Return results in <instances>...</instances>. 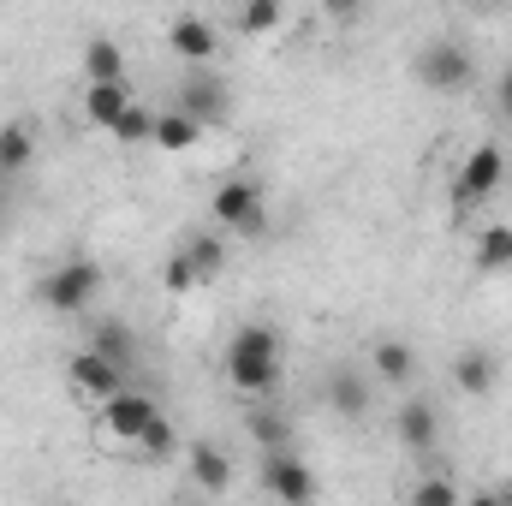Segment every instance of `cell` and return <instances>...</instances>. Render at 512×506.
<instances>
[{"mask_svg": "<svg viewBox=\"0 0 512 506\" xmlns=\"http://www.w3.org/2000/svg\"><path fill=\"white\" fill-rule=\"evenodd\" d=\"M66 381H72V387H78L84 399H96V405H108L114 393H126V387H131L126 370H114V364H108L102 352H90V346H84V352H78V358L66 364Z\"/></svg>", "mask_w": 512, "mask_h": 506, "instance_id": "52a82bcc", "label": "cell"}, {"mask_svg": "<svg viewBox=\"0 0 512 506\" xmlns=\"http://www.w3.org/2000/svg\"><path fill=\"white\" fill-rule=\"evenodd\" d=\"M90 352H102L114 370H126L131 376V328L126 322H102V328L90 334Z\"/></svg>", "mask_w": 512, "mask_h": 506, "instance_id": "44dd1931", "label": "cell"}, {"mask_svg": "<svg viewBox=\"0 0 512 506\" xmlns=\"http://www.w3.org/2000/svg\"><path fill=\"white\" fill-rule=\"evenodd\" d=\"M477 78V54L465 48V42H429V48H417V84H429V90H441V96H459L465 84Z\"/></svg>", "mask_w": 512, "mask_h": 506, "instance_id": "3957f363", "label": "cell"}, {"mask_svg": "<svg viewBox=\"0 0 512 506\" xmlns=\"http://www.w3.org/2000/svg\"><path fill=\"white\" fill-rule=\"evenodd\" d=\"M126 108H131V90H126V84H90V90H84V120H90V126L114 131Z\"/></svg>", "mask_w": 512, "mask_h": 506, "instance_id": "4fadbf2b", "label": "cell"}, {"mask_svg": "<svg viewBox=\"0 0 512 506\" xmlns=\"http://www.w3.org/2000/svg\"><path fill=\"white\" fill-rule=\"evenodd\" d=\"M495 376H501V364L483 352V346H471V352H459V364H453V381H459V393H489L495 387Z\"/></svg>", "mask_w": 512, "mask_h": 506, "instance_id": "9a60e30c", "label": "cell"}, {"mask_svg": "<svg viewBox=\"0 0 512 506\" xmlns=\"http://www.w3.org/2000/svg\"><path fill=\"white\" fill-rule=\"evenodd\" d=\"M245 429H251V441H262L268 453H280V447H286V435H292V429H286V417H280V411H268V405H251Z\"/></svg>", "mask_w": 512, "mask_h": 506, "instance_id": "603a6c76", "label": "cell"}, {"mask_svg": "<svg viewBox=\"0 0 512 506\" xmlns=\"http://www.w3.org/2000/svg\"><path fill=\"white\" fill-rule=\"evenodd\" d=\"M465 506H507V501H501V495H471Z\"/></svg>", "mask_w": 512, "mask_h": 506, "instance_id": "f546056e", "label": "cell"}, {"mask_svg": "<svg viewBox=\"0 0 512 506\" xmlns=\"http://www.w3.org/2000/svg\"><path fill=\"white\" fill-rule=\"evenodd\" d=\"M173 108L185 114V120H197V126H209V120H221V108H227V84L209 72V66H197L185 84H179V96H173Z\"/></svg>", "mask_w": 512, "mask_h": 506, "instance_id": "30bf717a", "label": "cell"}, {"mask_svg": "<svg viewBox=\"0 0 512 506\" xmlns=\"http://www.w3.org/2000/svg\"><path fill=\"white\" fill-rule=\"evenodd\" d=\"M328 405L340 417H364L370 411V381H358L352 370H328Z\"/></svg>", "mask_w": 512, "mask_h": 506, "instance_id": "e0dca14e", "label": "cell"}, {"mask_svg": "<svg viewBox=\"0 0 512 506\" xmlns=\"http://www.w3.org/2000/svg\"><path fill=\"white\" fill-rule=\"evenodd\" d=\"M155 417H161V411H155V399H149V393H137V387L114 393V399L102 405V429H108L114 441H131V447L143 441V429H149Z\"/></svg>", "mask_w": 512, "mask_h": 506, "instance_id": "ba28073f", "label": "cell"}, {"mask_svg": "<svg viewBox=\"0 0 512 506\" xmlns=\"http://www.w3.org/2000/svg\"><path fill=\"white\" fill-rule=\"evenodd\" d=\"M477 268L483 274H507L512 268V227L507 221H495V227L477 233Z\"/></svg>", "mask_w": 512, "mask_h": 506, "instance_id": "ac0fdd59", "label": "cell"}, {"mask_svg": "<svg viewBox=\"0 0 512 506\" xmlns=\"http://www.w3.org/2000/svg\"><path fill=\"white\" fill-rule=\"evenodd\" d=\"M149 137H155V114L131 102L126 114H120V126H114V143H149Z\"/></svg>", "mask_w": 512, "mask_h": 506, "instance_id": "484cf974", "label": "cell"}, {"mask_svg": "<svg viewBox=\"0 0 512 506\" xmlns=\"http://www.w3.org/2000/svg\"><path fill=\"white\" fill-rule=\"evenodd\" d=\"M197 137H203V126H197V120H185L179 108H161V114H155V137H149V143H161V149H173V155H179V149H191Z\"/></svg>", "mask_w": 512, "mask_h": 506, "instance_id": "d6986e66", "label": "cell"}, {"mask_svg": "<svg viewBox=\"0 0 512 506\" xmlns=\"http://www.w3.org/2000/svg\"><path fill=\"white\" fill-rule=\"evenodd\" d=\"M215 221H221L227 233H245V239H256V233L268 227L262 185H256V179H227V185L215 191Z\"/></svg>", "mask_w": 512, "mask_h": 506, "instance_id": "8992f818", "label": "cell"}, {"mask_svg": "<svg viewBox=\"0 0 512 506\" xmlns=\"http://www.w3.org/2000/svg\"><path fill=\"white\" fill-rule=\"evenodd\" d=\"M280 18H286V12H280L274 0H251V6H239V30H245V36H268V30H280Z\"/></svg>", "mask_w": 512, "mask_h": 506, "instance_id": "d4e9b609", "label": "cell"}, {"mask_svg": "<svg viewBox=\"0 0 512 506\" xmlns=\"http://www.w3.org/2000/svg\"><path fill=\"white\" fill-rule=\"evenodd\" d=\"M411 506H465V501H459V483H453L447 471H429V477H417Z\"/></svg>", "mask_w": 512, "mask_h": 506, "instance_id": "cb8c5ba5", "label": "cell"}, {"mask_svg": "<svg viewBox=\"0 0 512 506\" xmlns=\"http://www.w3.org/2000/svg\"><path fill=\"white\" fill-rule=\"evenodd\" d=\"M167 48L197 72V66H209L215 60V48H221V36H215V24L203 18V12H179L173 24H167Z\"/></svg>", "mask_w": 512, "mask_h": 506, "instance_id": "9c48e42d", "label": "cell"}, {"mask_svg": "<svg viewBox=\"0 0 512 506\" xmlns=\"http://www.w3.org/2000/svg\"><path fill=\"white\" fill-rule=\"evenodd\" d=\"M185 262H191V274H197V286H209L221 268H227V239H209V233H191L185 239Z\"/></svg>", "mask_w": 512, "mask_h": 506, "instance_id": "2e32d148", "label": "cell"}, {"mask_svg": "<svg viewBox=\"0 0 512 506\" xmlns=\"http://www.w3.org/2000/svg\"><path fill=\"white\" fill-rule=\"evenodd\" d=\"M36 155V137H30V126H0V173H18L24 161Z\"/></svg>", "mask_w": 512, "mask_h": 506, "instance_id": "7402d4cb", "label": "cell"}, {"mask_svg": "<svg viewBox=\"0 0 512 506\" xmlns=\"http://www.w3.org/2000/svg\"><path fill=\"white\" fill-rule=\"evenodd\" d=\"M227 381L251 399H268L280 387V334L268 322H245L227 340Z\"/></svg>", "mask_w": 512, "mask_h": 506, "instance_id": "6da1fadb", "label": "cell"}, {"mask_svg": "<svg viewBox=\"0 0 512 506\" xmlns=\"http://www.w3.org/2000/svg\"><path fill=\"white\" fill-rule=\"evenodd\" d=\"M495 102H501V114L512 120V66L501 72V84H495Z\"/></svg>", "mask_w": 512, "mask_h": 506, "instance_id": "f1b7e54d", "label": "cell"}, {"mask_svg": "<svg viewBox=\"0 0 512 506\" xmlns=\"http://www.w3.org/2000/svg\"><path fill=\"white\" fill-rule=\"evenodd\" d=\"M501 179H507V149H501V143H477V149L465 155L459 179H453V203H459V209H477V203H489V197L501 191Z\"/></svg>", "mask_w": 512, "mask_h": 506, "instance_id": "277c9868", "label": "cell"}, {"mask_svg": "<svg viewBox=\"0 0 512 506\" xmlns=\"http://www.w3.org/2000/svg\"><path fill=\"white\" fill-rule=\"evenodd\" d=\"M256 477H262V489H268L280 506H310V495H316V471H310L304 453H292V447L268 453Z\"/></svg>", "mask_w": 512, "mask_h": 506, "instance_id": "5b68a950", "label": "cell"}, {"mask_svg": "<svg viewBox=\"0 0 512 506\" xmlns=\"http://www.w3.org/2000/svg\"><path fill=\"white\" fill-rule=\"evenodd\" d=\"M84 78L90 84H126V48L114 36H90L84 42Z\"/></svg>", "mask_w": 512, "mask_h": 506, "instance_id": "7c38bea8", "label": "cell"}, {"mask_svg": "<svg viewBox=\"0 0 512 506\" xmlns=\"http://www.w3.org/2000/svg\"><path fill=\"white\" fill-rule=\"evenodd\" d=\"M376 376L393 381V387H405V381L417 376V352H411L405 340H382V346H376Z\"/></svg>", "mask_w": 512, "mask_h": 506, "instance_id": "ffe728a7", "label": "cell"}, {"mask_svg": "<svg viewBox=\"0 0 512 506\" xmlns=\"http://www.w3.org/2000/svg\"><path fill=\"white\" fill-rule=\"evenodd\" d=\"M393 429H399V447H411V453H435V441H441V411H435L429 399H405L399 417H393Z\"/></svg>", "mask_w": 512, "mask_h": 506, "instance_id": "8fae6325", "label": "cell"}, {"mask_svg": "<svg viewBox=\"0 0 512 506\" xmlns=\"http://www.w3.org/2000/svg\"><path fill=\"white\" fill-rule=\"evenodd\" d=\"M191 477H197L209 495H221V489L233 483V459H227V447H215V441H197V447H191Z\"/></svg>", "mask_w": 512, "mask_h": 506, "instance_id": "5bb4252c", "label": "cell"}, {"mask_svg": "<svg viewBox=\"0 0 512 506\" xmlns=\"http://www.w3.org/2000/svg\"><path fill=\"white\" fill-rule=\"evenodd\" d=\"M161 280H167V292H191V286H197V274H191L185 256H167V274H161Z\"/></svg>", "mask_w": 512, "mask_h": 506, "instance_id": "83f0119b", "label": "cell"}, {"mask_svg": "<svg viewBox=\"0 0 512 506\" xmlns=\"http://www.w3.org/2000/svg\"><path fill=\"white\" fill-rule=\"evenodd\" d=\"M96 292H102V262H90V256H72V262L48 268V274L36 280V298H42L48 310H60V316H78Z\"/></svg>", "mask_w": 512, "mask_h": 506, "instance_id": "7a4b0ae2", "label": "cell"}, {"mask_svg": "<svg viewBox=\"0 0 512 506\" xmlns=\"http://www.w3.org/2000/svg\"><path fill=\"white\" fill-rule=\"evenodd\" d=\"M137 453H149V459H167V453H173V423H167V417H155V423L143 429Z\"/></svg>", "mask_w": 512, "mask_h": 506, "instance_id": "4316f807", "label": "cell"}]
</instances>
